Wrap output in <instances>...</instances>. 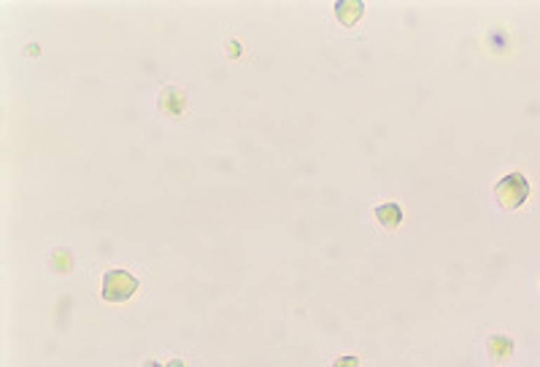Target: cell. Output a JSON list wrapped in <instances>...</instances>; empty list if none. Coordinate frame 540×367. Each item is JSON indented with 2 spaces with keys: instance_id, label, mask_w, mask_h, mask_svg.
Listing matches in <instances>:
<instances>
[{
  "instance_id": "obj_8",
  "label": "cell",
  "mask_w": 540,
  "mask_h": 367,
  "mask_svg": "<svg viewBox=\"0 0 540 367\" xmlns=\"http://www.w3.org/2000/svg\"><path fill=\"white\" fill-rule=\"evenodd\" d=\"M332 367H360V359L357 356H341V359H335Z\"/></svg>"
},
{
  "instance_id": "obj_1",
  "label": "cell",
  "mask_w": 540,
  "mask_h": 367,
  "mask_svg": "<svg viewBox=\"0 0 540 367\" xmlns=\"http://www.w3.org/2000/svg\"><path fill=\"white\" fill-rule=\"evenodd\" d=\"M494 197L506 211L522 208L529 197V181L522 173H508L494 184Z\"/></svg>"
},
{
  "instance_id": "obj_2",
  "label": "cell",
  "mask_w": 540,
  "mask_h": 367,
  "mask_svg": "<svg viewBox=\"0 0 540 367\" xmlns=\"http://www.w3.org/2000/svg\"><path fill=\"white\" fill-rule=\"evenodd\" d=\"M138 292V279L127 270H108L103 276V295L105 302H127Z\"/></svg>"
},
{
  "instance_id": "obj_5",
  "label": "cell",
  "mask_w": 540,
  "mask_h": 367,
  "mask_svg": "<svg viewBox=\"0 0 540 367\" xmlns=\"http://www.w3.org/2000/svg\"><path fill=\"white\" fill-rule=\"evenodd\" d=\"M376 219H378V225L383 229H397L402 222V208L397 203H383L376 208Z\"/></svg>"
},
{
  "instance_id": "obj_7",
  "label": "cell",
  "mask_w": 540,
  "mask_h": 367,
  "mask_svg": "<svg viewBox=\"0 0 540 367\" xmlns=\"http://www.w3.org/2000/svg\"><path fill=\"white\" fill-rule=\"evenodd\" d=\"M52 267L57 270V273H70V251H65V248H57L52 254Z\"/></svg>"
},
{
  "instance_id": "obj_6",
  "label": "cell",
  "mask_w": 540,
  "mask_h": 367,
  "mask_svg": "<svg viewBox=\"0 0 540 367\" xmlns=\"http://www.w3.org/2000/svg\"><path fill=\"white\" fill-rule=\"evenodd\" d=\"M335 14H338V19L346 25V27H351V25H357L360 22V17L365 14V6L360 3V0H341L338 6H335Z\"/></svg>"
},
{
  "instance_id": "obj_11",
  "label": "cell",
  "mask_w": 540,
  "mask_h": 367,
  "mask_svg": "<svg viewBox=\"0 0 540 367\" xmlns=\"http://www.w3.org/2000/svg\"><path fill=\"white\" fill-rule=\"evenodd\" d=\"M146 367H159L157 362H146Z\"/></svg>"
},
{
  "instance_id": "obj_3",
  "label": "cell",
  "mask_w": 540,
  "mask_h": 367,
  "mask_svg": "<svg viewBox=\"0 0 540 367\" xmlns=\"http://www.w3.org/2000/svg\"><path fill=\"white\" fill-rule=\"evenodd\" d=\"M159 111H162L165 116H181V114L187 111V95H184V89L178 87L162 89V95H159Z\"/></svg>"
},
{
  "instance_id": "obj_9",
  "label": "cell",
  "mask_w": 540,
  "mask_h": 367,
  "mask_svg": "<svg viewBox=\"0 0 540 367\" xmlns=\"http://www.w3.org/2000/svg\"><path fill=\"white\" fill-rule=\"evenodd\" d=\"M227 46H230V57H238V54H241V44H238V41H227Z\"/></svg>"
},
{
  "instance_id": "obj_10",
  "label": "cell",
  "mask_w": 540,
  "mask_h": 367,
  "mask_svg": "<svg viewBox=\"0 0 540 367\" xmlns=\"http://www.w3.org/2000/svg\"><path fill=\"white\" fill-rule=\"evenodd\" d=\"M165 367H184V362H181V359H173V362H168Z\"/></svg>"
},
{
  "instance_id": "obj_4",
  "label": "cell",
  "mask_w": 540,
  "mask_h": 367,
  "mask_svg": "<svg viewBox=\"0 0 540 367\" xmlns=\"http://www.w3.org/2000/svg\"><path fill=\"white\" fill-rule=\"evenodd\" d=\"M487 351L492 362H506L513 356V340L508 335H492L487 340Z\"/></svg>"
}]
</instances>
